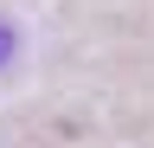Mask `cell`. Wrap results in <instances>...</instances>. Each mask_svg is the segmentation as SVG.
<instances>
[{"label": "cell", "mask_w": 154, "mask_h": 148, "mask_svg": "<svg viewBox=\"0 0 154 148\" xmlns=\"http://www.w3.org/2000/svg\"><path fill=\"white\" fill-rule=\"evenodd\" d=\"M13 45H19V39H13V26L0 20V71H7V58H13Z\"/></svg>", "instance_id": "6da1fadb"}]
</instances>
